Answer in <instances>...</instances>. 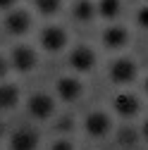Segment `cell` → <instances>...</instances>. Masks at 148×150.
I'll return each mask as SVG.
<instances>
[{
	"instance_id": "30bf717a",
	"label": "cell",
	"mask_w": 148,
	"mask_h": 150,
	"mask_svg": "<svg viewBox=\"0 0 148 150\" xmlns=\"http://www.w3.org/2000/svg\"><path fill=\"white\" fill-rule=\"evenodd\" d=\"M55 91H58V98L65 103H77L84 96V83L77 76H60L58 83H55Z\"/></svg>"
},
{
	"instance_id": "44dd1931",
	"label": "cell",
	"mask_w": 148,
	"mask_h": 150,
	"mask_svg": "<svg viewBox=\"0 0 148 150\" xmlns=\"http://www.w3.org/2000/svg\"><path fill=\"white\" fill-rule=\"evenodd\" d=\"M139 134H141V138H143V141L148 143V119H146V122L141 124V129H139Z\"/></svg>"
},
{
	"instance_id": "5b68a950",
	"label": "cell",
	"mask_w": 148,
	"mask_h": 150,
	"mask_svg": "<svg viewBox=\"0 0 148 150\" xmlns=\"http://www.w3.org/2000/svg\"><path fill=\"white\" fill-rule=\"evenodd\" d=\"M67 62H69V67H72L74 71L86 74V71H91V69L96 67L98 55H96V50H93V48H88L86 43H81V45H74V48L69 50Z\"/></svg>"
},
{
	"instance_id": "8fae6325",
	"label": "cell",
	"mask_w": 148,
	"mask_h": 150,
	"mask_svg": "<svg viewBox=\"0 0 148 150\" xmlns=\"http://www.w3.org/2000/svg\"><path fill=\"white\" fill-rule=\"evenodd\" d=\"M112 107H115V112L122 119H134L141 112V100L134 93H117L115 100H112Z\"/></svg>"
},
{
	"instance_id": "8992f818",
	"label": "cell",
	"mask_w": 148,
	"mask_h": 150,
	"mask_svg": "<svg viewBox=\"0 0 148 150\" xmlns=\"http://www.w3.org/2000/svg\"><path fill=\"white\" fill-rule=\"evenodd\" d=\"M41 134L33 126H19L7 138V150H38Z\"/></svg>"
},
{
	"instance_id": "ba28073f",
	"label": "cell",
	"mask_w": 148,
	"mask_h": 150,
	"mask_svg": "<svg viewBox=\"0 0 148 150\" xmlns=\"http://www.w3.org/2000/svg\"><path fill=\"white\" fill-rule=\"evenodd\" d=\"M112 129V117L103 110H93L88 112L86 119H84V131L91 136V138H105Z\"/></svg>"
},
{
	"instance_id": "d6986e66",
	"label": "cell",
	"mask_w": 148,
	"mask_h": 150,
	"mask_svg": "<svg viewBox=\"0 0 148 150\" xmlns=\"http://www.w3.org/2000/svg\"><path fill=\"white\" fill-rule=\"evenodd\" d=\"M7 71H10V62H7L5 55H0V81L7 76Z\"/></svg>"
},
{
	"instance_id": "7402d4cb",
	"label": "cell",
	"mask_w": 148,
	"mask_h": 150,
	"mask_svg": "<svg viewBox=\"0 0 148 150\" xmlns=\"http://www.w3.org/2000/svg\"><path fill=\"white\" fill-rule=\"evenodd\" d=\"M143 91L148 93V76H146V81H143Z\"/></svg>"
},
{
	"instance_id": "7a4b0ae2",
	"label": "cell",
	"mask_w": 148,
	"mask_h": 150,
	"mask_svg": "<svg viewBox=\"0 0 148 150\" xmlns=\"http://www.w3.org/2000/svg\"><path fill=\"white\" fill-rule=\"evenodd\" d=\"M7 62H10V69H14V71H22V74H29V71H33L36 67H38V52H36L31 45H14L12 50H10V57H7Z\"/></svg>"
},
{
	"instance_id": "603a6c76",
	"label": "cell",
	"mask_w": 148,
	"mask_h": 150,
	"mask_svg": "<svg viewBox=\"0 0 148 150\" xmlns=\"http://www.w3.org/2000/svg\"><path fill=\"white\" fill-rule=\"evenodd\" d=\"M0 134H3V131H0Z\"/></svg>"
},
{
	"instance_id": "4fadbf2b",
	"label": "cell",
	"mask_w": 148,
	"mask_h": 150,
	"mask_svg": "<svg viewBox=\"0 0 148 150\" xmlns=\"http://www.w3.org/2000/svg\"><path fill=\"white\" fill-rule=\"evenodd\" d=\"M96 5L91 3V0H77V3L72 5V17L77 22H91L96 17Z\"/></svg>"
},
{
	"instance_id": "6da1fadb",
	"label": "cell",
	"mask_w": 148,
	"mask_h": 150,
	"mask_svg": "<svg viewBox=\"0 0 148 150\" xmlns=\"http://www.w3.org/2000/svg\"><path fill=\"white\" fill-rule=\"evenodd\" d=\"M26 112L36 122H48L55 115V98L50 96V93H46V91L33 93V96H29V100H26Z\"/></svg>"
},
{
	"instance_id": "277c9868",
	"label": "cell",
	"mask_w": 148,
	"mask_h": 150,
	"mask_svg": "<svg viewBox=\"0 0 148 150\" xmlns=\"http://www.w3.org/2000/svg\"><path fill=\"white\" fill-rule=\"evenodd\" d=\"M69 43V33L58 26V24H50V26H43L41 36H38V45L46 50V52H62Z\"/></svg>"
},
{
	"instance_id": "3957f363",
	"label": "cell",
	"mask_w": 148,
	"mask_h": 150,
	"mask_svg": "<svg viewBox=\"0 0 148 150\" xmlns=\"http://www.w3.org/2000/svg\"><path fill=\"white\" fill-rule=\"evenodd\" d=\"M107 76L115 86H129L134 83L136 76H139V67L132 57H117L107 69Z\"/></svg>"
},
{
	"instance_id": "e0dca14e",
	"label": "cell",
	"mask_w": 148,
	"mask_h": 150,
	"mask_svg": "<svg viewBox=\"0 0 148 150\" xmlns=\"http://www.w3.org/2000/svg\"><path fill=\"white\" fill-rule=\"evenodd\" d=\"M136 26H141L143 31H148V5L139 7V12H136Z\"/></svg>"
},
{
	"instance_id": "9a60e30c",
	"label": "cell",
	"mask_w": 148,
	"mask_h": 150,
	"mask_svg": "<svg viewBox=\"0 0 148 150\" xmlns=\"http://www.w3.org/2000/svg\"><path fill=\"white\" fill-rule=\"evenodd\" d=\"M139 141H141V134H139L136 129H132V126H122L117 131V143L122 148H134Z\"/></svg>"
},
{
	"instance_id": "52a82bcc",
	"label": "cell",
	"mask_w": 148,
	"mask_h": 150,
	"mask_svg": "<svg viewBox=\"0 0 148 150\" xmlns=\"http://www.w3.org/2000/svg\"><path fill=\"white\" fill-rule=\"evenodd\" d=\"M3 26L10 36H24L31 26H33V17L29 10H22V7H14L5 14L3 19Z\"/></svg>"
},
{
	"instance_id": "7c38bea8",
	"label": "cell",
	"mask_w": 148,
	"mask_h": 150,
	"mask_svg": "<svg viewBox=\"0 0 148 150\" xmlns=\"http://www.w3.org/2000/svg\"><path fill=\"white\" fill-rule=\"evenodd\" d=\"M22 100V93L14 83H0V110L3 112H10L19 105Z\"/></svg>"
},
{
	"instance_id": "ac0fdd59",
	"label": "cell",
	"mask_w": 148,
	"mask_h": 150,
	"mask_svg": "<svg viewBox=\"0 0 148 150\" xmlns=\"http://www.w3.org/2000/svg\"><path fill=\"white\" fill-rule=\"evenodd\" d=\"M50 150H77V148H74V143L69 138H58V141H53Z\"/></svg>"
},
{
	"instance_id": "2e32d148",
	"label": "cell",
	"mask_w": 148,
	"mask_h": 150,
	"mask_svg": "<svg viewBox=\"0 0 148 150\" xmlns=\"http://www.w3.org/2000/svg\"><path fill=\"white\" fill-rule=\"evenodd\" d=\"M33 7L43 17H53L62 10V0H33Z\"/></svg>"
},
{
	"instance_id": "ffe728a7",
	"label": "cell",
	"mask_w": 148,
	"mask_h": 150,
	"mask_svg": "<svg viewBox=\"0 0 148 150\" xmlns=\"http://www.w3.org/2000/svg\"><path fill=\"white\" fill-rule=\"evenodd\" d=\"M17 3H19V0H0V10H3V12H10V10H14Z\"/></svg>"
},
{
	"instance_id": "5bb4252c",
	"label": "cell",
	"mask_w": 148,
	"mask_h": 150,
	"mask_svg": "<svg viewBox=\"0 0 148 150\" xmlns=\"http://www.w3.org/2000/svg\"><path fill=\"white\" fill-rule=\"evenodd\" d=\"M122 10V0H98L96 12L103 17V19H115Z\"/></svg>"
},
{
	"instance_id": "9c48e42d",
	"label": "cell",
	"mask_w": 148,
	"mask_h": 150,
	"mask_svg": "<svg viewBox=\"0 0 148 150\" xmlns=\"http://www.w3.org/2000/svg\"><path fill=\"white\" fill-rule=\"evenodd\" d=\"M100 41L107 50H122L129 45L132 36H129V31L122 24H112V26H105V31L100 33Z\"/></svg>"
}]
</instances>
